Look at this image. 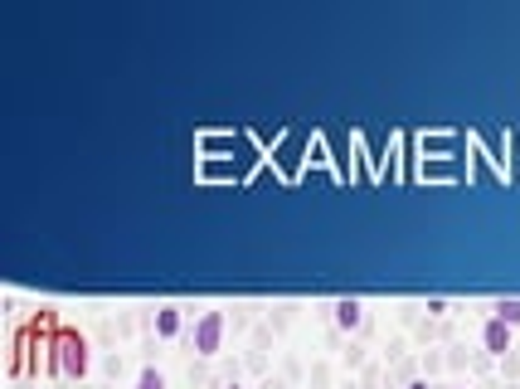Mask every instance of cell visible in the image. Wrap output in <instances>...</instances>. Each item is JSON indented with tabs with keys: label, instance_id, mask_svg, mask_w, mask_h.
Listing matches in <instances>:
<instances>
[{
	"label": "cell",
	"instance_id": "cell-7",
	"mask_svg": "<svg viewBox=\"0 0 520 389\" xmlns=\"http://www.w3.org/2000/svg\"><path fill=\"white\" fill-rule=\"evenodd\" d=\"M137 389H165V375H161V370H141Z\"/></svg>",
	"mask_w": 520,
	"mask_h": 389
},
{
	"label": "cell",
	"instance_id": "cell-9",
	"mask_svg": "<svg viewBox=\"0 0 520 389\" xmlns=\"http://www.w3.org/2000/svg\"><path fill=\"white\" fill-rule=\"evenodd\" d=\"M228 389H238V385H228Z\"/></svg>",
	"mask_w": 520,
	"mask_h": 389
},
{
	"label": "cell",
	"instance_id": "cell-5",
	"mask_svg": "<svg viewBox=\"0 0 520 389\" xmlns=\"http://www.w3.org/2000/svg\"><path fill=\"white\" fill-rule=\"evenodd\" d=\"M175 331H180V306H156V336L171 341Z\"/></svg>",
	"mask_w": 520,
	"mask_h": 389
},
{
	"label": "cell",
	"instance_id": "cell-3",
	"mask_svg": "<svg viewBox=\"0 0 520 389\" xmlns=\"http://www.w3.org/2000/svg\"><path fill=\"white\" fill-rule=\"evenodd\" d=\"M482 341H486V351L506 355V351H511V326H506L501 316H492V322H486V331H482Z\"/></svg>",
	"mask_w": 520,
	"mask_h": 389
},
{
	"label": "cell",
	"instance_id": "cell-2",
	"mask_svg": "<svg viewBox=\"0 0 520 389\" xmlns=\"http://www.w3.org/2000/svg\"><path fill=\"white\" fill-rule=\"evenodd\" d=\"M224 341V312H204L200 326H195V351L200 355H214Z\"/></svg>",
	"mask_w": 520,
	"mask_h": 389
},
{
	"label": "cell",
	"instance_id": "cell-1",
	"mask_svg": "<svg viewBox=\"0 0 520 389\" xmlns=\"http://www.w3.org/2000/svg\"><path fill=\"white\" fill-rule=\"evenodd\" d=\"M59 351H64V365H59V370L68 375V380H83V375H88V345H83V336H59Z\"/></svg>",
	"mask_w": 520,
	"mask_h": 389
},
{
	"label": "cell",
	"instance_id": "cell-6",
	"mask_svg": "<svg viewBox=\"0 0 520 389\" xmlns=\"http://www.w3.org/2000/svg\"><path fill=\"white\" fill-rule=\"evenodd\" d=\"M496 316H501L506 326H520V297H501V302H496Z\"/></svg>",
	"mask_w": 520,
	"mask_h": 389
},
{
	"label": "cell",
	"instance_id": "cell-4",
	"mask_svg": "<svg viewBox=\"0 0 520 389\" xmlns=\"http://www.w3.org/2000/svg\"><path fill=\"white\" fill-rule=\"evenodd\" d=\"M360 322H365V306H360L356 297H340V302H336V326H340V331H356Z\"/></svg>",
	"mask_w": 520,
	"mask_h": 389
},
{
	"label": "cell",
	"instance_id": "cell-8",
	"mask_svg": "<svg viewBox=\"0 0 520 389\" xmlns=\"http://www.w3.org/2000/svg\"><path fill=\"white\" fill-rule=\"evenodd\" d=\"M409 389H428V385H423V380H419V385H409Z\"/></svg>",
	"mask_w": 520,
	"mask_h": 389
}]
</instances>
